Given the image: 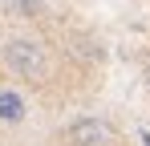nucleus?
Returning a JSON list of instances; mask_svg holds the SVG:
<instances>
[{"instance_id": "f257e3e1", "label": "nucleus", "mask_w": 150, "mask_h": 146, "mask_svg": "<svg viewBox=\"0 0 150 146\" xmlns=\"http://www.w3.org/2000/svg\"><path fill=\"white\" fill-rule=\"evenodd\" d=\"M0 61L21 81H41L49 73V49L41 45L37 37H8L4 49H0Z\"/></svg>"}, {"instance_id": "f03ea898", "label": "nucleus", "mask_w": 150, "mask_h": 146, "mask_svg": "<svg viewBox=\"0 0 150 146\" xmlns=\"http://www.w3.org/2000/svg\"><path fill=\"white\" fill-rule=\"evenodd\" d=\"M65 146H114L118 138V130H114V122L101 118V114H81L65 126Z\"/></svg>"}, {"instance_id": "7ed1b4c3", "label": "nucleus", "mask_w": 150, "mask_h": 146, "mask_svg": "<svg viewBox=\"0 0 150 146\" xmlns=\"http://www.w3.org/2000/svg\"><path fill=\"white\" fill-rule=\"evenodd\" d=\"M28 114L25 97L16 94V89H8V85H0V126H12V122H21Z\"/></svg>"}, {"instance_id": "20e7f679", "label": "nucleus", "mask_w": 150, "mask_h": 146, "mask_svg": "<svg viewBox=\"0 0 150 146\" xmlns=\"http://www.w3.org/2000/svg\"><path fill=\"white\" fill-rule=\"evenodd\" d=\"M146 85H150V65H146Z\"/></svg>"}]
</instances>
